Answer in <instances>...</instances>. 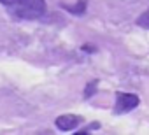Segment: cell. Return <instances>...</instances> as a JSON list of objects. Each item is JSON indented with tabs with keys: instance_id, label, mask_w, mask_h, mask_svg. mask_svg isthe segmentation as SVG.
I'll use <instances>...</instances> for the list:
<instances>
[{
	"instance_id": "8992f818",
	"label": "cell",
	"mask_w": 149,
	"mask_h": 135,
	"mask_svg": "<svg viewBox=\"0 0 149 135\" xmlns=\"http://www.w3.org/2000/svg\"><path fill=\"white\" fill-rule=\"evenodd\" d=\"M97 93V81H93V83H90L88 84V88H86V91H84V97L86 98H90L91 95H95Z\"/></svg>"
},
{
	"instance_id": "7a4b0ae2",
	"label": "cell",
	"mask_w": 149,
	"mask_h": 135,
	"mask_svg": "<svg viewBox=\"0 0 149 135\" xmlns=\"http://www.w3.org/2000/svg\"><path fill=\"white\" fill-rule=\"evenodd\" d=\"M139 105V97L133 93H118L114 104V114H125Z\"/></svg>"
},
{
	"instance_id": "3957f363",
	"label": "cell",
	"mask_w": 149,
	"mask_h": 135,
	"mask_svg": "<svg viewBox=\"0 0 149 135\" xmlns=\"http://www.w3.org/2000/svg\"><path fill=\"white\" fill-rule=\"evenodd\" d=\"M79 123H81V118L76 116V114H63V116L56 118V121H54L56 128L61 130V132H70V130L76 128Z\"/></svg>"
},
{
	"instance_id": "5b68a950",
	"label": "cell",
	"mask_w": 149,
	"mask_h": 135,
	"mask_svg": "<svg viewBox=\"0 0 149 135\" xmlns=\"http://www.w3.org/2000/svg\"><path fill=\"white\" fill-rule=\"evenodd\" d=\"M137 25L142 26V28H147V30H149V9L144 11V13L137 18Z\"/></svg>"
},
{
	"instance_id": "277c9868",
	"label": "cell",
	"mask_w": 149,
	"mask_h": 135,
	"mask_svg": "<svg viewBox=\"0 0 149 135\" xmlns=\"http://www.w3.org/2000/svg\"><path fill=\"white\" fill-rule=\"evenodd\" d=\"M86 6H88V0H79L76 6H65L63 4V9L72 13V14H76V16H83L84 11H86Z\"/></svg>"
},
{
	"instance_id": "6da1fadb",
	"label": "cell",
	"mask_w": 149,
	"mask_h": 135,
	"mask_svg": "<svg viewBox=\"0 0 149 135\" xmlns=\"http://www.w3.org/2000/svg\"><path fill=\"white\" fill-rule=\"evenodd\" d=\"M0 4L21 19H35L46 11L44 0H0Z\"/></svg>"
}]
</instances>
